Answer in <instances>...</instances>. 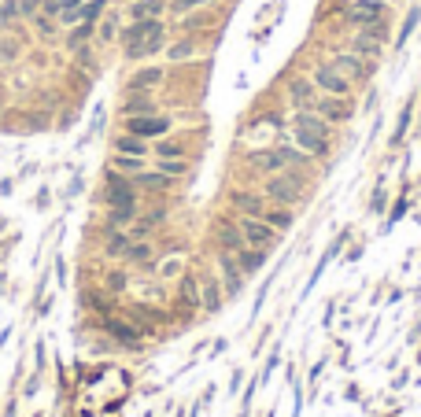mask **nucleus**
I'll use <instances>...</instances> for the list:
<instances>
[{
  "mask_svg": "<svg viewBox=\"0 0 421 417\" xmlns=\"http://www.w3.org/2000/svg\"><path fill=\"white\" fill-rule=\"evenodd\" d=\"M292 141L303 156L310 159H325L329 156V122L314 111H296L292 119Z\"/></svg>",
  "mask_w": 421,
  "mask_h": 417,
  "instance_id": "f257e3e1",
  "label": "nucleus"
},
{
  "mask_svg": "<svg viewBox=\"0 0 421 417\" xmlns=\"http://www.w3.org/2000/svg\"><path fill=\"white\" fill-rule=\"evenodd\" d=\"M310 156H303V151L292 144H281V148H262V151H252L248 156V163L255 166V170H262V174H281V170H288V166H296V163H307Z\"/></svg>",
  "mask_w": 421,
  "mask_h": 417,
  "instance_id": "f03ea898",
  "label": "nucleus"
},
{
  "mask_svg": "<svg viewBox=\"0 0 421 417\" xmlns=\"http://www.w3.org/2000/svg\"><path fill=\"white\" fill-rule=\"evenodd\" d=\"M104 200H107L111 211H129V214H137V189H133L129 178L111 174V178H107V189H104Z\"/></svg>",
  "mask_w": 421,
  "mask_h": 417,
  "instance_id": "7ed1b4c3",
  "label": "nucleus"
},
{
  "mask_svg": "<svg viewBox=\"0 0 421 417\" xmlns=\"http://www.w3.org/2000/svg\"><path fill=\"white\" fill-rule=\"evenodd\" d=\"M299 196H303V185L296 174H270V181H266V200H274L281 207H292L299 204Z\"/></svg>",
  "mask_w": 421,
  "mask_h": 417,
  "instance_id": "20e7f679",
  "label": "nucleus"
},
{
  "mask_svg": "<svg viewBox=\"0 0 421 417\" xmlns=\"http://www.w3.org/2000/svg\"><path fill=\"white\" fill-rule=\"evenodd\" d=\"M385 0H351L347 4V23H355L359 30H366V26H377V23H385Z\"/></svg>",
  "mask_w": 421,
  "mask_h": 417,
  "instance_id": "39448f33",
  "label": "nucleus"
},
{
  "mask_svg": "<svg viewBox=\"0 0 421 417\" xmlns=\"http://www.w3.org/2000/svg\"><path fill=\"white\" fill-rule=\"evenodd\" d=\"M237 226H240V233H244V244H248V248H259V251L274 248L277 229H274L270 222H262V218H240Z\"/></svg>",
  "mask_w": 421,
  "mask_h": 417,
  "instance_id": "423d86ee",
  "label": "nucleus"
},
{
  "mask_svg": "<svg viewBox=\"0 0 421 417\" xmlns=\"http://www.w3.org/2000/svg\"><path fill=\"white\" fill-rule=\"evenodd\" d=\"M310 81H314L322 93H329V96H347V93H351V81H347L337 67H332V63H322V67H314Z\"/></svg>",
  "mask_w": 421,
  "mask_h": 417,
  "instance_id": "0eeeda50",
  "label": "nucleus"
},
{
  "mask_svg": "<svg viewBox=\"0 0 421 417\" xmlns=\"http://www.w3.org/2000/svg\"><path fill=\"white\" fill-rule=\"evenodd\" d=\"M310 111L322 115L325 122H347V119H351V100H347V96H329V93H318V100L310 104Z\"/></svg>",
  "mask_w": 421,
  "mask_h": 417,
  "instance_id": "6e6552de",
  "label": "nucleus"
},
{
  "mask_svg": "<svg viewBox=\"0 0 421 417\" xmlns=\"http://www.w3.org/2000/svg\"><path fill=\"white\" fill-rule=\"evenodd\" d=\"M329 63H332V67H337L347 81H362V78L370 74V63H366L359 52H337Z\"/></svg>",
  "mask_w": 421,
  "mask_h": 417,
  "instance_id": "1a4fd4ad",
  "label": "nucleus"
},
{
  "mask_svg": "<svg viewBox=\"0 0 421 417\" xmlns=\"http://www.w3.org/2000/svg\"><path fill=\"white\" fill-rule=\"evenodd\" d=\"M129 134H137V137H163L167 129H170V119H163V115H129Z\"/></svg>",
  "mask_w": 421,
  "mask_h": 417,
  "instance_id": "9d476101",
  "label": "nucleus"
},
{
  "mask_svg": "<svg viewBox=\"0 0 421 417\" xmlns=\"http://www.w3.org/2000/svg\"><path fill=\"white\" fill-rule=\"evenodd\" d=\"M159 49H163V23L155 26L148 37H141L137 45H129V49H126V59H148V56H155Z\"/></svg>",
  "mask_w": 421,
  "mask_h": 417,
  "instance_id": "9b49d317",
  "label": "nucleus"
},
{
  "mask_svg": "<svg viewBox=\"0 0 421 417\" xmlns=\"http://www.w3.org/2000/svg\"><path fill=\"white\" fill-rule=\"evenodd\" d=\"M318 93H322L318 85H314V81H303V78L288 85V100H292V104L299 107V111H310V104L318 100Z\"/></svg>",
  "mask_w": 421,
  "mask_h": 417,
  "instance_id": "f8f14e48",
  "label": "nucleus"
},
{
  "mask_svg": "<svg viewBox=\"0 0 421 417\" xmlns=\"http://www.w3.org/2000/svg\"><path fill=\"white\" fill-rule=\"evenodd\" d=\"M233 207L240 211V218H262L266 214V200L255 192H237L233 196Z\"/></svg>",
  "mask_w": 421,
  "mask_h": 417,
  "instance_id": "ddd939ff",
  "label": "nucleus"
},
{
  "mask_svg": "<svg viewBox=\"0 0 421 417\" xmlns=\"http://www.w3.org/2000/svg\"><path fill=\"white\" fill-rule=\"evenodd\" d=\"M214 240H218L222 251H240V248H244V233H240V226H233V222H218Z\"/></svg>",
  "mask_w": 421,
  "mask_h": 417,
  "instance_id": "4468645a",
  "label": "nucleus"
},
{
  "mask_svg": "<svg viewBox=\"0 0 421 417\" xmlns=\"http://www.w3.org/2000/svg\"><path fill=\"white\" fill-rule=\"evenodd\" d=\"M218 262H222V273H226V292H240V284H244V270L237 266L233 251H222Z\"/></svg>",
  "mask_w": 421,
  "mask_h": 417,
  "instance_id": "2eb2a0df",
  "label": "nucleus"
},
{
  "mask_svg": "<svg viewBox=\"0 0 421 417\" xmlns=\"http://www.w3.org/2000/svg\"><path fill=\"white\" fill-rule=\"evenodd\" d=\"M133 185L152 189V192H167L174 185V178H167L163 170H141V174H133Z\"/></svg>",
  "mask_w": 421,
  "mask_h": 417,
  "instance_id": "dca6fc26",
  "label": "nucleus"
},
{
  "mask_svg": "<svg viewBox=\"0 0 421 417\" xmlns=\"http://www.w3.org/2000/svg\"><path fill=\"white\" fill-rule=\"evenodd\" d=\"M159 81H163V71L159 67H144V71H137V74L129 78V93H148Z\"/></svg>",
  "mask_w": 421,
  "mask_h": 417,
  "instance_id": "f3484780",
  "label": "nucleus"
},
{
  "mask_svg": "<svg viewBox=\"0 0 421 417\" xmlns=\"http://www.w3.org/2000/svg\"><path fill=\"white\" fill-rule=\"evenodd\" d=\"M167 11L163 0H133L129 4V19H159Z\"/></svg>",
  "mask_w": 421,
  "mask_h": 417,
  "instance_id": "a211bd4d",
  "label": "nucleus"
},
{
  "mask_svg": "<svg viewBox=\"0 0 421 417\" xmlns=\"http://www.w3.org/2000/svg\"><path fill=\"white\" fill-rule=\"evenodd\" d=\"M177 296H182V303L189 306V311L204 306V299H199V281H196V277H182V284H177Z\"/></svg>",
  "mask_w": 421,
  "mask_h": 417,
  "instance_id": "6ab92c4d",
  "label": "nucleus"
},
{
  "mask_svg": "<svg viewBox=\"0 0 421 417\" xmlns=\"http://www.w3.org/2000/svg\"><path fill=\"white\" fill-rule=\"evenodd\" d=\"M233 258H237V266H240L244 273H252V270L262 266V251H259V248H248V244H244L240 251H233Z\"/></svg>",
  "mask_w": 421,
  "mask_h": 417,
  "instance_id": "aec40b11",
  "label": "nucleus"
},
{
  "mask_svg": "<svg viewBox=\"0 0 421 417\" xmlns=\"http://www.w3.org/2000/svg\"><path fill=\"white\" fill-rule=\"evenodd\" d=\"M115 148L122 151V156H148V141H144V137H137V134H126V137H119V141H115Z\"/></svg>",
  "mask_w": 421,
  "mask_h": 417,
  "instance_id": "412c9836",
  "label": "nucleus"
},
{
  "mask_svg": "<svg viewBox=\"0 0 421 417\" xmlns=\"http://www.w3.org/2000/svg\"><path fill=\"white\" fill-rule=\"evenodd\" d=\"M93 30H96V23H89V19H85V23H74V30L66 34V49H74V52H78V49L85 45V41L93 37Z\"/></svg>",
  "mask_w": 421,
  "mask_h": 417,
  "instance_id": "4be33fe9",
  "label": "nucleus"
},
{
  "mask_svg": "<svg viewBox=\"0 0 421 417\" xmlns=\"http://www.w3.org/2000/svg\"><path fill=\"white\" fill-rule=\"evenodd\" d=\"M104 325H107V333L115 336L119 343H137V328H133V325H126V321H115V318H107Z\"/></svg>",
  "mask_w": 421,
  "mask_h": 417,
  "instance_id": "5701e85b",
  "label": "nucleus"
},
{
  "mask_svg": "<svg viewBox=\"0 0 421 417\" xmlns=\"http://www.w3.org/2000/svg\"><path fill=\"white\" fill-rule=\"evenodd\" d=\"M129 244H133V240H129V236H126L122 229H111V236H107V255H111V258H119V255L126 258Z\"/></svg>",
  "mask_w": 421,
  "mask_h": 417,
  "instance_id": "b1692460",
  "label": "nucleus"
},
{
  "mask_svg": "<svg viewBox=\"0 0 421 417\" xmlns=\"http://www.w3.org/2000/svg\"><path fill=\"white\" fill-rule=\"evenodd\" d=\"M262 222H270L274 229H288V226H292V211H284V207H266Z\"/></svg>",
  "mask_w": 421,
  "mask_h": 417,
  "instance_id": "393cba45",
  "label": "nucleus"
},
{
  "mask_svg": "<svg viewBox=\"0 0 421 417\" xmlns=\"http://www.w3.org/2000/svg\"><path fill=\"white\" fill-rule=\"evenodd\" d=\"M115 170H122V174H141L144 170V156H115Z\"/></svg>",
  "mask_w": 421,
  "mask_h": 417,
  "instance_id": "a878e982",
  "label": "nucleus"
},
{
  "mask_svg": "<svg viewBox=\"0 0 421 417\" xmlns=\"http://www.w3.org/2000/svg\"><path fill=\"white\" fill-rule=\"evenodd\" d=\"M192 49H196L192 41H177V45L167 49V59H170V63H185V59H192Z\"/></svg>",
  "mask_w": 421,
  "mask_h": 417,
  "instance_id": "bb28decb",
  "label": "nucleus"
},
{
  "mask_svg": "<svg viewBox=\"0 0 421 417\" xmlns=\"http://www.w3.org/2000/svg\"><path fill=\"white\" fill-rule=\"evenodd\" d=\"M199 299H204L207 311H214L218 306V284L214 281H199Z\"/></svg>",
  "mask_w": 421,
  "mask_h": 417,
  "instance_id": "cd10ccee",
  "label": "nucleus"
},
{
  "mask_svg": "<svg viewBox=\"0 0 421 417\" xmlns=\"http://www.w3.org/2000/svg\"><path fill=\"white\" fill-rule=\"evenodd\" d=\"M204 4H214V0H170V11L174 15H189V11L204 8Z\"/></svg>",
  "mask_w": 421,
  "mask_h": 417,
  "instance_id": "c85d7f7f",
  "label": "nucleus"
},
{
  "mask_svg": "<svg viewBox=\"0 0 421 417\" xmlns=\"http://www.w3.org/2000/svg\"><path fill=\"white\" fill-rule=\"evenodd\" d=\"M155 170H163L167 178H182V174H185V159L182 156H177V159H159V166H155Z\"/></svg>",
  "mask_w": 421,
  "mask_h": 417,
  "instance_id": "c756f323",
  "label": "nucleus"
},
{
  "mask_svg": "<svg viewBox=\"0 0 421 417\" xmlns=\"http://www.w3.org/2000/svg\"><path fill=\"white\" fill-rule=\"evenodd\" d=\"M126 115H152V96H133L126 104Z\"/></svg>",
  "mask_w": 421,
  "mask_h": 417,
  "instance_id": "7c9ffc66",
  "label": "nucleus"
},
{
  "mask_svg": "<svg viewBox=\"0 0 421 417\" xmlns=\"http://www.w3.org/2000/svg\"><path fill=\"white\" fill-rule=\"evenodd\" d=\"M155 156H159V159H177V156H182V144L163 141V144H155Z\"/></svg>",
  "mask_w": 421,
  "mask_h": 417,
  "instance_id": "2f4dec72",
  "label": "nucleus"
},
{
  "mask_svg": "<svg viewBox=\"0 0 421 417\" xmlns=\"http://www.w3.org/2000/svg\"><path fill=\"white\" fill-rule=\"evenodd\" d=\"M126 258H133V262H148V258H152V248H148V244H129Z\"/></svg>",
  "mask_w": 421,
  "mask_h": 417,
  "instance_id": "473e14b6",
  "label": "nucleus"
},
{
  "mask_svg": "<svg viewBox=\"0 0 421 417\" xmlns=\"http://www.w3.org/2000/svg\"><path fill=\"white\" fill-rule=\"evenodd\" d=\"M41 8H44V0H19V11L22 15H37Z\"/></svg>",
  "mask_w": 421,
  "mask_h": 417,
  "instance_id": "72a5a7b5",
  "label": "nucleus"
},
{
  "mask_svg": "<svg viewBox=\"0 0 421 417\" xmlns=\"http://www.w3.org/2000/svg\"><path fill=\"white\" fill-rule=\"evenodd\" d=\"M15 15H22L15 0H11V4H4V8H0V19H15Z\"/></svg>",
  "mask_w": 421,
  "mask_h": 417,
  "instance_id": "f704fd0d",
  "label": "nucleus"
},
{
  "mask_svg": "<svg viewBox=\"0 0 421 417\" xmlns=\"http://www.w3.org/2000/svg\"><path fill=\"white\" fill-rule=\"evenodd\" d=\"M100 37H104V41H111V37H115V19H107V23L100 26Z\"/></svg>",
  "mask_w": 421,
  "mask_h": 417,
  "instance_id": "c9c22d12",
  "label": "nucleus"
},
{
  "mask_svg": "<svg viewBox=\"0 0 421 417\" xmlns=\"http://www.w3.org/2000/svg\"><path fill=\"white\" fill-rule=\"evenodd\" d=\"M107 284H111V292H122V288H126V277H119V273H115Z\"/></svg>",
  "mask_w": 421,
  "mask_h": 417,
  "instance_id": "e433bc0d",
  "label": "nucleus"
}]
</instances>
